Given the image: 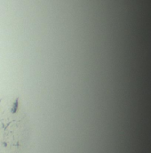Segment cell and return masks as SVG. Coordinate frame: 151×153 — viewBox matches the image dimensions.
I'll return each mask as SVG.
<instances>
[{
	"mask_svg": "<svg viewBox=\"0 0 151 153\" xmlns=\"http://www.w3.org/2000/svg\"><path fill=\"white\" fill-rule=\"evenodd\" d=\"M31 126L20 98H0V153H23L30 143Z\"/></svg>",
	"mask_w": 151,
	"mask_h": 153,
	"instance_id": "1",
	"label": "cell"
}]
</instances>
